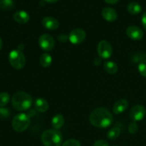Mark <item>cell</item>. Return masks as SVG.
<instances>
[{"mask_svg":"<svg viewBox=\"0 0 146 146\" xmlns=\"http://www.w3.org/2000/svg\"><path fill=\"white\" fill-rule=\"evenodd\" d=\"M128 37L133 41H139L143 37V31L141 28L136 26H130L126 29Z\"/></svg>","mask_w":146,"mask_h":146,"instance_id":"30bf717a","label":"cell"},{"mask_svg":"<svg viewBox=\"0 0 146 146\" xmlns=\"http://www.w3.org/2000/svg\"><path fill=\"white\" fill-rule=\"evenodd\" d=\"M98 54L101 58L107 59L109 58L113 54V48L109 42L106 40H102L100 41L97 47Z\"/></svg>","mask_w":146,"mask_h":146,"instance_id":"8992f818","label":"cell"},{"mask_svg":"<svg viewBox=\"0 0 146 146\" xmlns=\"http://www.w3.org/2000/svg\"><path fill=\"white\" fill-rule=\"evenodd\" d=\"M101 15L103 18L108 22H113L115 21L118 17L117 11L111 7H105L101 11Z\"/></svg>","mask_w":146,"mask_h":146,"instance_id":"7c38bea8","label":"cell"},{"mask_svg":"<svg viewBox=\"0 0 146 146\" xmlns=\"http://www.w3.org/2000/svg\"><path fill=\"white\" fill-rule=\"evenodd\" d=\"M2 46H3V42H2V40H1V37H0V51H1V49L2 48Z\"/></svg>","mask_w":146,"mask_h":146,"instance_id":"1f68e13d","label":"cell"},{"mask_svg":"<svg viewBox=\"0 0 146 146\" xmlns=\"http://www.w3.org/2000/svg\"><path fill=\"white\" fill-rule=\"evenodd\" d=\"M114 146H118V145H114Z\"/></svg>","mask_w":146,"mask_h":146,"instance_id":"d6a6232c","label":"cell"},{"mask_svg":"<svg viewBox=\"0 0 146 146\" xmlns=\"http://www.w3.org/2000/svg\"><path fill=\"white\" fill-rule=\"evenodd\" d=\"M107 4H115L119 1V0H104Z\"/></svg>","mask_w":146,"mask_h":146,"instance_id":"f546056e","label":"cell"},{"mask_svg":"<svg viewBox=\"0 0 146 146\" xmlns=\"http://www.w3.org/2000/svg\"><path fill=\"white\" fill-rule=\"evenodd\" d=\"M138 71L141 76L146 78V60L140 63L138 65Z\"/></svg>","mask_w":146,"mask_h":146,"instance_id":"603a6c76","label":"cell"},{"mask_svg":"<svg viewBox=\"0 0 146 146\" xmlns=\"http://www.w3.org/2000/svg\"><path fill=\"white\" fill-rule=\"evenodd\" d=\"M10 100V96L8 93L2 92L0 94V107H4L8 104Z\"/></svg>","mask_w":146,"mask_h":146,"instance_id":"7402d4cb","label":"cell"},{"mask_svg":"<svg viewBox=\"0 0 146 146\" xmlns=\"http://www.w3.org/2000/svg\"><path fill=\"white\" fill-rule=\"evenodd\" d=\"M113 116L106 108L99 107L91 113L89 121L94 126L99 128H106L112 124Z\"/></svg>","mask_w":146,"mask_h":146,"instance_id":"6da1fadb","label":"cell"},{"mask_svg":"<svg viewBox=\"0 0 146 146\" xmlns=\"http://www.w3.org/2000/svg\"><path fill=\"white\" fill-rule=\"evenodd\" d=\"M146 109L142 105H136L131 108L129 116L133 122L142 121L145 116Z\"/></svg>","mask_w":146,"mask_h":146,"instance_id":"9c48e42d","label":"cell"},{"mask_svg":"<svg viewBox=\"0 0 146 146\" xmlns=\"http://www.w3.org/2000/svg\"><path fill=\"white\" fill-rule=\"evenodd\" d=\"M128 107V102L125 99H120L117 101L114 104L113 107V113L121 114L123 113Z\"/></svg>","mask_w":146,"mask_h":146,"instance_id":"4fadbf2b","label":"cell"},{"mask_svg":"<svg viewBox=\"0 0 146 146\" xmlns=\"http://www.w3.org/2000/svg\"><path fill=\"white\" fill-rule=\"evenodd\" d=\"M141 22H142V25L143 28L146 30V11L143 14L142 17H141Z\"/></svg>","mask_w":146,"mask_h":146,"instance_id":"f1b7e54d","label":"cell"},{"mask_svg":"<svg viewBox=\"0 0 146 146\" xmlns=\"http://www.w3.org/2000/svg\"><path fill=\"white\" fill-rule=\"evenodd\" d=\"M9 115V111L8 109L3 107H0V117L1 118H7Z\"/></svg>","mask_w":146,"mask_h":146,"instance_id":"484cf974","label":"cell"},{"mask_svg":"<svg viewBox=\"0 0 146 146\" xmlns=\"http://www.w3.org/2000/svg\"><path fill=\"white\" fill-rule=\"evenodd\" d=\"M38 46L40 48L45 51H50L54 48L55 41L52 36L50 34H44L38 38Z\"/></svg>","mask_w":146,"mask_h":146,"instance_id":"52a82bcc","label":"cell"},{"mask_svg":"<svg viewBox=\"0 0 146 146\" xmlns=\"http://www.w3.org/2000/svg\"><path fill=\"white\" fill-rule=\"evenodd\" d=\"M30 125V118L26 113H19L16 115L11 121L13 129L19 133L25 131Z\"/></svg>","mask_w":146,"mask_h":146,"instance_id":"277c9868","label":"cell"},{"mask_svg":"<svg viewBox=\"0 0 146 146\" xmlns=\"http://www.w3.org/2000/svg\"><path fill=\"white\" fill-rule=\"evenodd\" d=\"M42 26L48 30L54 31L59 27V22L56 18L52 17H46L41 21Z\"/></svg>","mask_w":146,"mask_h":146,"instance_id":"8fae6325","label":"cell"},{"mask_svg":"<svg viewBox=\"0 0 146 146\" xmlns=\"http://www.w3.org/2000/svg\"><path fill=\"white\" fill-rule=\"evenodd\" d=\"M86 34L84 30L82 29L76 28L73 29L72 31L70 32L69 35H68V40L70 42L73 44H80L85 40Z\"/></svg>","mask_w":146,"mask_h":146,"instance_id":"ba28073f","label":"cell"},{"mask_svg":"<svg viewBox=\"0 0 146 146\" xmlns=\"http://www.w3.org/2000/svg\"><path fill=\"white\" fill-rule=\"evenodd\" d=\"M13 19L16 22L19 24H26L30 19L29 14L24 10H20L17 11L13 15Z\"/></svg>","mask_w":146,"mask_h":146,"instance_id":"5bb4252c","label":"cell"},{"mask_svg":"<svg viewBox=\"0 0 146 146\" xmlns=\"http://www.w3.org/2000/svg\"><path fill=\"white\" fill-rule=\"evenodd\" d=\"M62 146H81V143L76 139H69L66 141L62 144Z\"/></svg>","mask_w":146,"mask_h":146,"instance_id":"cb8c5ba5","label":"cell"},{"mask_svg":"<svg viewBox=\"0 0 146 146\" xmlns=\"http://www.w3.org/2000/svg\"><path fill=\"white\" fill-rule=\"evenodd\" d=\"M43 1H45V2H46V3L54 4V3H56V2H57V1H58L59 0H43Z\"/></svg>","mask_w":146,"mask_h":146,"instance_id":"4dcf8cb0","label":"cell"},{"mask_svg":"<svg viewBox=\"0 0 146 146\" xmlns=\"http://www.w3.org/2000/svg\"><path fill=\"white\" fill-rule=\"evenodd\" d=\"M9 61L13 68L19 70L25 66L26 58L22 51L19 49H14L9 53Z\"/></svg>","mask_w":146,"mask_h":146,"instance_id":"5b68a950","label":"cell"},{"mask_svg":"<svg viewBox=\"0 0 146 146\" xmlns=\"http://www.w3.org/2000/svg\"><path fill=\"white\" fill-rule=\"evenodd\" d=\"M138 126L135 122H132L129 124L128 125V132L131 134L136 133L138 131Z\"/></svg>","mask_w":146,"mask_h":146,"instance_id":"d4e9b609","label":"cell"},{"mask_svg":"<svg viewBox=\"0 0 146 146\" xmlns=\"http://www.w3.org/2000/svg\"><path fill=\"white\" fill-rule=\"evenodd\" d=\"M64 124V117L61 114H57L53 117L51 120V125L56 130H58L63 127Z\"/></svg>","mask_w":146,"mask_h":146,"instance_id":"2e32d148","label":"cell"},{"mask_svg":"<svg viewBox=\"0 0 146 146\" xmlns=\"http://www.w3.org/2000/svg\"><path fill=\"white\" fill-rule=\"evenodd\" d=\"M44 146H61L62 144V134L56 129H48L44 131L41 137Z\"/></svg>","mask_w":146,"mask_h":146,"instance_id":"3957f363","label":"cell"},{"mask_svg":"<svg viewBox=\"0 0 146 146\" xmlns=\"http://www.w3.org/2000/svg\"><path fill=\"white\" fill-rule=\"evenodd\" d=\"M128 11L131 14H138L142 11V7L138 3L132 1L128 5Z\"/></svg>","mask_w":146,"mask_h":146,"instance_id":"d6986e66","label":"cell"},{"mask_svg":"<svg viewBox=\"0 0 146 146\" xmlns=\"http://www.w3.org/2000/svg\"><path fill=\"white\" fill-rule=\"evenodd\" d=\"M121 134V130L118 128H113L107 132L106 136L109 140H115L118 138Z\"/></svg>","mask_w":146,"mask_h":146,"instance_id":"44dd1931","label":"cell"},{"mask_svg":"<svg viewBox=\"0 0 146 146\" xmlns=\"http://www.w3.org/2000/svg\"><path fill=\"white\" fill-rule=\"evenodd\" d=\"M13 107L19 111H27L33 104V98L30 94L24 91L15 93L11 98Z\"/></svg>","mask_w":146,"mask_h":146,"instance_id":"7a4b0ae2","label":"cell"},{"mask_svg":"<svg viewBox=\"0 0 146 146\" xmlns=\"http://www.w3.org/2000/svg\"><path fill=\"white\" fill-rule=\"evenodd\" d=\"M52 63V57L48 53H44L40 56L39 64L44 68H48L51 65Z\"/></svg>","mask_w":146,"mask_h":146,"instance_id":"ac0fdd59","label":"cell"},{"mask_svg":"<svg viewBox=\"0 0 146 146\" xmlns=\"http://www.w3.org/2000/svg\"><path fill=\"white\" fill-rule=\"evenodd\" d=\"M93 146H109V145H108V142H106L104 140H98L94 143Z\"/></svg>","mask_w":146,"mask_h":146,"instance_id":"4316f807","label":"cell"},{"mask_svg":"<svg viewBox=\"0 0 146 146\" xmlns=\"http://www.w3.org/2000/svg\"><path fill=\"white\" fill-rule=\"evenodd\" d=\"M68 39V36L65 34H61L58 36V41L60 42H66Z\"/></svg>","mask_w":146,"mask_h":146,"instance_id":"83f0119b","label":"cell"},{"mask_svg":"<svg viewBox=\"0 0 146 146\" xmlns=\"http://www.w3.org/2000/svg\"><path fill=\"white\" fill-rule=\"evenodd\" d=\"M104 68L109 74H115L118 72V66L113 61H106L104 64Z\"/></svg>","mask_w":146,"mask_h":146,"instance_id":"e0dca14e","label":"cell"},{"mask_svg":"<svg viewBox=\"0 0 146 146\" xmlns=\"http://www.w3.org/2000/svg\"><path fill=\"white\" fill-rule=\"evenodd\" d=\"M34 106L35 109L40 113H44L47 111L49 107L48 101L43 98L36 99L34 103Z\"/></svg>","mask_w":146,"mask_h":146,"instance_id":"9a60e30c","label":"cell"},{"mask_svg":"<svg viewBox=\"0 0 146 146\" xmlns=\"http://www.w3.org/2000/svg\"><path fill=\"white\" fill-rule=\"evenodd\" d=\"M14 5L13 0H0V9L4 11H11L14 9Z\"/></svg>","mask_w":146,"mask_h":146,"instance_id":"ffe728a7","label":"cell"}]
</instances>
